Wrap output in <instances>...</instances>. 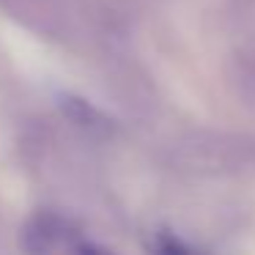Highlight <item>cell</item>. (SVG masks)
<instances>
[{
  "mask_svg": "<svg viewBox=\"0 0 255 255\" xmlns=\"http://www.w3.org/2000/svg\"><path fill=\"white\" fill-rule=\"evenodd\" d=\"M178 159L200 173H239L255 167V140L239 134H198L181 145Z\"/></svg>",
  "mask_w": 255,
  "mask_h": 255,
  "instance_id": "obj_1",
  "label": "cell"
},
{
  "mask_svg": "<svg viewBox=\"0 0 255 255\" xmlns=\"http://www.w3.org/2000/svg\"><path fill=\"white\" fill-rule=\"evenodd\" d=\"M83 239L72 220L55 211H39L22 231V247L28 255H72Z\"/></svg>",
  "mask_w": 255,
  "mask_h": 255,
  "instance_id": "obj_2",
  "label": "cell"
},
{
  "mask_svg": "<svg viewBox=\"0 0 255 255\" xmlns=\"http://www.w3.org/2000/svg\"><path fill=\"white\" fill-rule=\"evenodd\" d=\"M61 107H63V116H66L69 121L77 124L83 132L94 134V137H107V134L113 132L110 118H107L99 107H94L91 102L80 99V96H63Z\"/></svg>",
  "mask_w": 255,
  "mask_h": 255,
  "instance_id": "obj_3",
  "label": "cell"
},
{
  "mask_svg": "<svg viewBox=\"0 0 255 255\" xmlns=\"http://www.w3.org/2000/svg\"><path fill=\"white\" fill-rule=\"evenodd\" d=\"M151 253H154V255H200L198 250H192L184 239L173 236V233H167V231H159L154 236Z\"/></svg>",
  "mask_w": 255,
  "mask_h": 255,
  "instance_id": "obj_4",
  "label": "cell"
},
{
  "mask_svg": "<svg viewBox=\"0 0 255 255\" xmlns=\"http://www.w3.org/2000/svg\"><path fill=\"white\" fill-rule=\"evenodd\" d=\"M72 255H116L113 250H107V247H102V244H96V242H91V239H80L77 244H74V250H72Z\"/></svg>",
  "mask_w": 255,
  "mask_h": 255,
  "instance_id": "obj_5",
  "label": "cell"
}]
</instances>
